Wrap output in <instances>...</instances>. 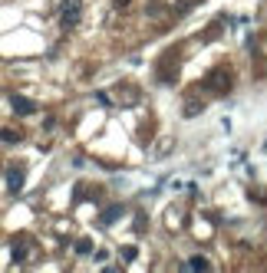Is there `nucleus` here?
<instances>
[{"label":"nucleus","instance_id":"nucleus-1","mask_svg":"<svg viewBox=\"0 0 267 273\" xmlns=\"http://www.w3.org/2000/svg\"><path fill=\"white\" fill-rule=\"evenodd\" d=\"M79 10H83L79 0H63V7H60V24H63L66 30H73V26L79 24Z\"/></svg>","mask_w":267,"mask_h":273},{"label":"nucleus","instance_id":"nucleus-2","mask_svg":"<svg viewBox=\"0 0 267 273\" xmlns=\"http://www.w3.org/2000/svg\"><path fill=\"white\" fill-rule=\"evenodd\" d=\"M204 86H208V89H214V92H228V86H231L228 70H224V66L211 70V72H208V79H204Z\"/></svg>","mask_w":267,"mask_h":273},{"label":"nucleus","instance_id":"nucleus-3","mask_svg":"<svg viewBox=\"0 0 267 273\" xmlns=\"http://www.w3.org/2000/svg\"><path fill=\"white\" fill-rule=\"evenodd\" d=\"M10 106H14L17 116H37V102L27 99V96H10Z\"/></svg>","mask_w":267,"mask_h":273},{"label":"nucleus","instance_id":"nucleus-4","mask_svg":"<svg viewBox=\"0 0 267 273\" xmlns=\"http://www.w3.org/2000/svg\"><path fill=\"white\" fill-rule=\"evenodd\" d=\"M7 188L14 191V194L24 188V168H17V164H10V168H7Z\"/></svg>","mask_w":267,"mask_h":273},{"label":"nucleus","instance_id":"nucleus-5","mask_svg":"<svg viewBox=\"0 0 267 273\" xmlns=\"http://www.w3.org/2000/svg\"><path fill=\"white\" fill-rule=\"evenodd\" d=\"M116 218H122V204H109V208L99 214V224H102V227H109Z\"/></svg>","mask_w":267,"mask_h":273},{"label":"nucleus","instance_id":"nucleus-6","mask_svg":"<svg viewBox=\"0 0 267 273\" xmlns=\"http://www.w3.org/2000/svg\"><path fill=\"white\" fill-rule=\"evenodd\" d=\"M76 254H83V257H86V254H93V240H89V237L76 240Z\"/></svg>","mask_w":267,"mask_h":273},{"label":"nucleus","instance_id":"nucleus-7","mask_svg":"<svg viewBox=\"0 0 267 273\" xmlns=\"http://www.w3.org/2000/svg\"><path fill=\"white\" fill-rule=\"evenodd\" d=\"M208 266H211V264H208L204 257H191L188 260V270H208Z\"/></svg>","mask_w":267,"mask_h":273},{"label":"nucleus","instance_id":"nucleus-8","mask_svg":"<svg viewBox=\"0 0 267 273\" xmlns=\"http://www.w3.org/2000/svg\"><path fill=\"white\" fill-rule=\"evenodd\" d=\"M4 142H7V145H14V142H17V132H10V128H4Z\"/></svg>","mask_w":267,"mask_h":273}]
</instances>
